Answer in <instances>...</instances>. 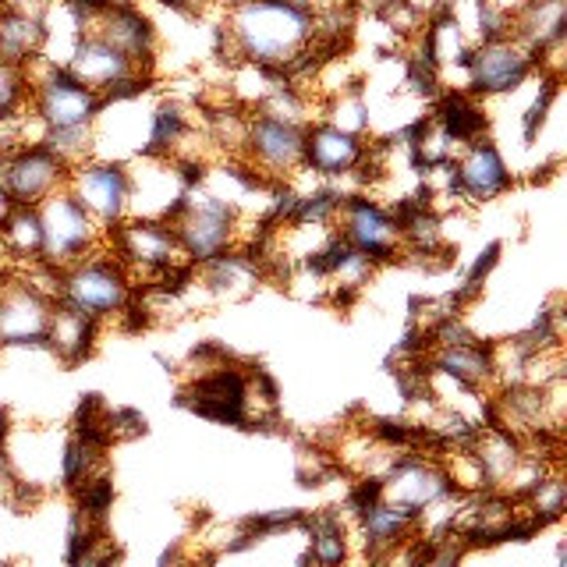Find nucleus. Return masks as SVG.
<instances>
[{
    "instance_id": "obj_1",
    "label": "nucleus",
    "mask_w": 567,
    "mask_h": 567,
    "mask_svg": "<svg viewBox=\"0 0 567 567\" xmlns=\"http://www.w3.org/2000/svg\"><path fill=\"white\" fill-rule=\"evenodd\" d=\"M319 0H238L224 8L217 43L227 68L252 64L312 93Z\"/></svg>"
},
{
    "instance_id": "obj_2",
    "label": "nucleus",
    "mask_w": 567,
    "mask_h": 567,
    "mask_svg": "<svg viewBox=\"0 0 567 567\" xmlns=\"http://www.w3.org/2000/svg\"><path fill=\"white\" fill-rule=\"evenodd\" d=\"M241 220H245L241 213L227 199H220L217 192H209L206 185L185 188L182 203L171 213L177 245H182V252L192 266H203L230 252V248H238Z\"/></svg>"
},
{
    "instance_id": "obj_3",
    "label": "nucleus",
    "mask_w": 567,
    "mask_h": 567,
    "mask_svg": "<svg viewBox=\"0 0 567 567\" xmlns=\"http://www.w3.org/2000/svg\"><path fill=\"white\" fill-rule=\"evenodd\" d=\"M135 284L128 270L106 252V245L100 252L85 256L79 262H71L61 274V298L58 306L75 309L89 319H96L100 327H106L111 319H121L124 309L135 301Z\"/></svg>"
},
{
    "instance_id": "obj_4",
    "label": "nucleus",
    "mask_w": 567,
    "mask_h": 567,
    "mask_svg": "<svg viewBox=\"0 0 567 567\" xmlns=\"http://www.w3.org/2000/svg\"><path fill=\"white\" fill-rule=\"evenodd\" d=\"M25 75L32 85L29 114L43 124V132H71V128H93L103 114V96L82 85L68 68L50 64L47 58H32L25 64Z\"/></svg>"
},
{
    "instance_id": "obj_5",
    "label": "nucleus",
    "mask_w": 567,
    "mask_h": 567,
    "mask_svg": "<svg viewBox=\"0 0 567 567\" xmlns=\"http://www.w3.org/2000/svg\"><path fill=\"white\" fill-rule=\"evenodd\" d=\"M333 230H337V238H344L354 252H362L377 266H390L404 259L401 224L394 217V209L362 188L344 192V199L337 206V217H333Z\"/></svg>"
},
{
    "instance_id": "obj_6",
    "label": "nucleus",
    "mask_w": 567,
    "mask_h": 567,
    "mask_svg": "<svg viewBox=\"0 0 567 567\" xmlns=\"http://www.w3.org/2000/svg\"><path fill=\"white\" fill-rule=\"evenodd\" d=\"M369 171H372V142H365V135L341 132L323 117L306 124L301 174H309L323 185H344V182L365 185Z\"/></svg>"
},
{
    "instance_id": "obj_7",
    "label": "nucleus",
    "mask_w": 567,
    "mask_h": 567,
    "mask_svg": "<svg viewBox=\"0 0 567 567\" xmlns=\"http://www.w3.org/2000/svg\"><path fill=\"white\" fill-rule=\"evenodd\" d=\"M43 224V262L68 270L71 262L100 252L106 245V230L89 217V209L68 188L53 192L35 206Z\"/></svg>"
},
{
    "instance_id": "obj_8",
    "label": "nucleus",
    "mask_w": 567,
    "mask_h": 567,
    "mask_svg": "<svg viewBox=\"0 0 567 567\" xmlns=\"http://www.w3.org/2000/svg\"><path fill=\"white\" fill-rule=\"evenodd\" d=\"M539 75V61L514 40H486V43H472L465 68H461V89H468L475 100H496V96H511L518 89Z\"/></svg>"
},
{
    "instance_id": "obj_9",
    "label": "nucleus",
    "mask_w": 567,
    "mask_h": 567,
    "mask_svg": "<svg viewBox=\"0 0 567 567\" xmlns=\"http://www.w3.org/2000/svg\"><path fill=\"white\" fill-rule=\"evenodd\" d=\"M514 188V171L496 142L475 138L447 164V199L454 206H486Z\"/></svg>"
},
{
    "instance_id": "obj_10",
    "label": "nucleus",
    "mask_w": 567,
    "mask_h": 567,
    "mask_svg": "<svg viewBox=\"0 0 567 567\" xmlns=\"http://www.w3.org/2000/svg\"><path fill=\"white\" fill-rule=\"evenodd\" d=\"M301 142H306V128L301 124L270 117L262 111H248L238 159H245L266 182L284 185L301 171Z\"/></svg>"
},
{
    "instance_id": "obj_11",
    "label": "nucleus",
    "mask_w": 567,
    "mask_h": 567,
    "mask_svg": "<svg viewBox=\"0 0 567 567\" xmlns=\"http://www.w3.org/2000/svg\"><path fill=\"white\" fill-rule=\"evenodd\" d=\"M68 192L89 209V217L103 230H111L132 217V164L103 156L85 159V164L71 167Z\"/></svg>"
},
{
    "instance_id": "obj_12",
    "label": "nucleus",
    "mask_w": 567,
    "mask_h": 567,
    "mask_svg": "<svg viewBox=\"0 0 567 567\" xmlns=\"http://www.w3.org/2000/svg\"><path fill=\"white\" fill-rule=\"evenodd\" d=\"M53 306L14 270L0 277V351H47Z\"/></svg>"
},
{
    "instance_id": "obj_13",
    "label": "nucleus",
    "mask_w": 567,
    "mask_h": 567,
    "mask_svg": "<svg viewBox=\"0 0 567 567\" xmlns=\"http://www.w3.org/2000/svg\"><path fill=\"white\" fill-rule=\"evenodd\" d=\"M380 486H383L386 504H398L412 514L430 511L433 504L447 501V496L457 493L440 461L430 454H419V451H401L394 457V465L383 472Z\"/></svg>"
},
{
    "instance_id": "obj_14",
    "label": "nucleus",
    "mask_w": 567,
    "mask_h": 567,
    "mask_svg": "<svg viewBox=\"0 0 567 567\" xmlns=\"http://www.w3.org/2000/svg\"><path fill=\"white\" fill-rule=\"evenodd\" d=\"M89 32H96L100 40L117 47L124 58L153 75L159 58V25L142 8V0H135V4H100L93 22H89Z\"/></svg>"
},
{
    "instance_id": "obj_15",
    "label": "nucleus",
    "mask_w": 567,
    "mask_h": 567,
    "mask_svg": "<svg viewBox=\"0 0 567 567\" xmlns=\"http://www.w3.org/2000/svg\"><path fill=\"white\" fill-rule=\"evenodd\" d=\"M68 174L71 167L64 159H58L40 142V146L14 150L0 164V188L8 192V199L14 206H40L53 192L68 188Z\"/></svg>"
},
{
    "instance_id": "obj_16",
    "label": "nucleus",
    "mask_w": 567,
    "mask_h": 567,
    "mask_svg": "<svg viewBox=\"0 0 567 567\" xmlns=\"http://www.w3.org/2000/svg\"><path fill=\"white\" fill-rule=\"evenodd\" d=\"M511 35L539 61V71L560 75V50L567 35V0H522L518 11L511 14Z\"/></svg>"
},
{
    "instance_id": "obj_17",
    "label": "nucleus",
    "mask_w": 567,
    "mask_h": 567,
    "mask_svg": "<svg viewBox=\"0 0 567 567\" xmlns=\"http://www.w3.org/2000/svg\"><path fill=\"white\" fill-rule=\"evenodd\" d=\"M262 284H266L262 262L252 252H245V248H230V252L192 270V291L203 295L206 306L245 301V298H252Z\"/></svg>"
},
{
    "instance_id": "obj_18",
    "label": "nucleus",
    "mask_w": 567,
    "mask_h": 567,
    "mask_svg": "<svg viewBox=\"0 0 567 567\" xmlns=\"http://www.w3.org/2000/svg\"><path fill=\"white\" fill-rule=\"evenodd\" d=\"M43 8L47 4H35V0H4V11H0V61L25 68L32 58H40L47 43Z\"/></svg>"
},
{
    "instance_id": "obj_19",
    "label": "nucleus",
    "mask_w": 567,
    "mask_h": 567,
    "mask_svg": "<svg viewBox=\"0 0 567 567\" xmlns=\"http://www.w3.org/2000/svg\"><path fill=\"white\" fill-rule=\"evenodd\" d=\"M298 532H306V560L309 567H348L351 560V522L341 507L306 511Z\"/></svg>"
},
{
    "instance_id": "obj_20",
    "label": "nucleus",
    "mask_w": 567,
    "mask_h": 567,
    "mask_svg": "<svg viewBox=\"0 0 567 567\" xmlns=\"http://www.w3.org/2000/svg\"><path fill=\"white\" fill-rule=\"evenodd\" d=\"M100 323L89 319L68 306H53L50 327H47V354L58 359V365H82L85 359H93V351L100 348Z\"/></svg>"
},
{
    "instance_id": "obj_21",
    "label": "nucleus",
    "mask_w": 567,
    "mask_h": 567,
    "mask_svg": "<svg viewBox=\"0 0 567 567\" xmlns=\"http://www.w3.org/2000/svg\"><path fill=\"white\" fill-rule=\"evenodd\" d=\"M430 114L440 128L457 142V150L468 146V142H475V138H486V132H489L486 103L475 100L468 89H461V85H443L440 96L433 100Z\"/></svg>"
},
{
    "instance_id": "obj_22",
    "label": "nucleus",
    "mask_w": 567,
    "mask_h": 567,
    "mask_svg": "<svg viewBox=\"0 0 567 567\" xmlns=\"http://www.w3.org/2000/svg\"><path fill=\"white\" fill-rule=\"evenodd\" d=\"M425 362H430V369L465 386L493 390V341H483V337L457 348H430Z\"/></svg>"
},
{
    "instance_id": "obj_23",
    "label": "nucleus",
    "mask_w": 567,
    "mask_h": 567,
    "mask_svg": "<svg viewBox=\"0 0 567 567\" xmlns=\"http://www.w3.org/2000/svg\"><path fill=\"white\" fill-rule=\"evenodd\" d=\"M0 252H4L11 270L43 259V224L35 206H14L8 213V220L0 224Z\"/></svg>"
},
{
    "instance_id": "obj_24",
    "label": "nucleus",
    "mask_w": 567,
    "mask_h": 567,
    "mask_svg": "<svg viewBox=\"0 0 567 567\" xmlns=\"http://www.w3.org/2000/svg\"><path fill=\"white\" fill-rule=\"evenodd\" d=\"M323 121H330L333 128L351 132V135H369L372 128V111H369V96L362 85H351L344 93H333L323 100Z\"/></svg>"
},
{
    "instance_id": "obj_25",
    "label": "nucleus",
    "mask_w": 567,
    "mask_h": 567,
    "mask_svg": "<svg viewBox=\"0 0 567 567\" xmlns=\"http://www.w3.org/2000/svg\"><path fill=\"white\" fill-rule=\"evenodd\" d=\"M114 478L111 472H100L93 478H85V483L71 493V511L82 514L85 522L93 525H106V514L114 511Z\"/></svg>"
},
{
    "instance_id": "obj_26",
    "label": "nucleus",
    "mask_w": 567,
    "mask_h": 567,
    "mask_svg": "<svg viewBox=\"0 0 567 567\" xmlns=\"http://www.w3.org/2000/svg\"><path fill=\"white\" fill-rule=\"evenodd\" d=\"M522 507L536 518L543 528L549 525H557L564 518V511H567V483H564V472H549L543 483L532 489Z\"/></svg>"
},
{
    "instance_id": "obj_27",
    "label": "nucleus",
    "mask_w": 567,
    "mask_h": 567,
    "mask_svg": "<svg viewBox=\"0 0 567 567\" xmlns=\"http://www.w3.org/2000/svg\"><path fill=\"white\" fill-rule=\"evenodd\" d=\"M32 85L22 64L0 61V117H22L29 114Z\"/></svg>"
},
{
    "instance_id": "obj_28",
    "label": "nucleus",
    "mask_w": 567,
    "mask_h": 567,
    "mask_svg": "<svg viewBox=\"0 0 567 567\" xmlns=\"http://www.w3.org/2000/svg\"><path fill=\"white\" fill-rule=\"evenodd\" d=\"M557 96H560V75L539 71V93H536V100L528 103V111L522 114V138L525 142H536L539 138V132H543L549 111H554Z\"/></svg>"
},
{
    "instance_id": "obj_29",
    "label": "nucleus",
    "mask_w": 567,
    "mask_h": 567,
    "mask_svg": "<svg viewBox=\"0 0 567 567\" xmlns=\"http://www.w3.org/2000/svg\"><path fill=\"white\" fill-rule=\"evenodd\" d=\"M146 433V415L135 408H106V436L111 443H124Z\"/></svg>"
},
{
    "instance_id": "obj_30",
    "label": "nucleus",
    "mask_w": 567,
    "mask_h": 567,
    "mask_svg": "<svg viewBox=\"0 0 567 567\" xmlns=\"http://www.w3.org/2000/svg\"><path fill=\"white\" fill-rule=\"evenodd\" d=\"M465 543H461L454 532L451 536H440V539H430V549H425V557L419 567H461V560H465Z\"/></svg>"
},
{
    "instance_id": "obj_31",
    "label": "nucleus",
    "mask_w": 567,
    "mask_h": 567,
    "mask_svg": "<svg viewBox=\"0 0 567 567\" xmlns=\"http://www.w3.org/2000/svg\"><path fill=\"white\" fill-rule=\"evenodd\" d=\"M0 567H14V560H11V557H4V554H0Z\"/></svg>"
},
{
    "instance_id": "obj_32",
    "label": "nucleus",
    "mask_w": 567,
    "mask_h": 567,
    "mask_svg": "<svg viewBox=\"0 0 567 567\" xmlns=\"http://www.w3.org/2000/svg\"><path fill=\"white\" fill-rule=\"evenodd\" d=\"M298 567H309V560H306V554H301V560H298Z\"/></svg>"
},
{
    "instance_id": "obj_33",
    "label": "nucleus",
    "mask_w": 567,
    "mask_h": 567,
    "mask_svg": "<svg viewBox=\"0 0 567 567\" xmlns=\"http://www.w3.org/2000/svg\"><path fill=\"white\" fill-rule=\"evenodd\" d=\"M0 11H4V0H0Z\"/></svg>"
}]
</instances>
